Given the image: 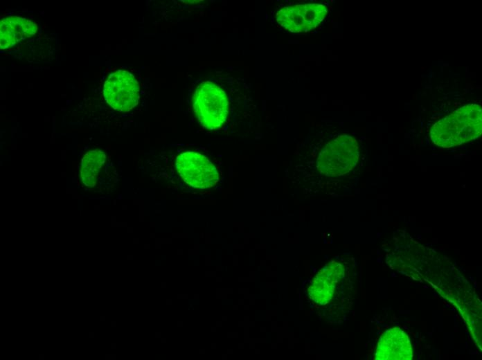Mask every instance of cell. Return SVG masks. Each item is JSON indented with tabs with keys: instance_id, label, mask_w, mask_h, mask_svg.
I'll list each match as a JSON object with an SVG mask.
<instances>
[{
	"instance_id": "1",
	"label": "cell",
	"mask_w": 482,
	"mask_h": 360,
	"mask_svg": "<svg viewBox=\"0 0 482 360\" xmlns=\"http://www.w3.org/2000/svg\"><path fill=\"white\" fill-rule=\"evenodd\" d=\"M481 132V107L468 104L435 123L430 129V138L436 145L449 148L474 140Z\"/></svg>"
},
{
	"instance_id": "2",
	"label": "cell",
	"mask_w": 482,
	"mask_h": 360,
	"mask_svg": "<svg viewBox=\"0 0 482 360\" xmlns=\"http://www.w3.org/2000/svg\"><path fill=\"white\" fill-rule=\"evenodd\" d=\"M359 156L357 140L350 135H340L321 150L317 159V168L326 176H341L356 165Z\"/></svg>"
},
{
	"instance_id": "3",
	"label": "cell",
	"mask_w": 482,
	"mask_h": 360,
	"mask_svg": "<svg viewBox=\"0 0 482 360\" xmlns=\"http://www.w3.org/2000/svg\"><path fill=\"white\" fill-rule=\"evenodd\" d=\"M193 109L204 128L217 129L224 123L229 114L226 94L214 83L205 82L195 92Z\"/></svg>"
},
{
	"instance_id": "4",
	"label": "cell",
	"mask_w": 482,
	"mask_h": 360,
	"mask_svg": "<svg viewBox=\"0 0 482 360\" xmlns=\"http://www.w3.org/2000/svg\"><path fill=\"white\" fill-rule=\"evenodd\" d=\"M327 15L328 8L323 3L294 4L280 8L276 14V20L287 30L301 33L316 28Z\"/></svg>"
},
{
	"instance_id": "5",
	"label": "cell",
	"mask_w": 482,
	"mask_h": 360,
	"mask_svg": "<svg viewBox=\"0 0 482 360\" xmlns=\"http://www.w3.org/2000/svg\"><path fill=\"white\" fill-rule=\"evenodd\" d=\"M175 168L182 179L195 188H208L219 181L215 165L198 152L188 151L180 154L176 158Z\"/></svg>"
},
{
	"instance_id": "6",
	"label": "cell",
	"mask_w": 482,
	"mask_h": 360,
	"mask_svg": "<svg viewBox=\"0 0 482 360\" xmlns=\"http://www.w3.org/2000/svg\"><path fill=\"white\" fill-rule=\"evenodd\" d=\"M106 102L114 109L128 111L139 102V84L132 73L118 70L106 79L103 87Z\"/></svg>"
},
{
	"instance_id": "7",
	"label": "cell",
	"mask_w": 482,
	"mask_h": 360,
	"mask_svg": "<svg viewBox=\"0 0 482 360\" xmlns=\"http://www.w3.org/2000/svg\"><path fill=\"white\" fill-rule=\"evenodd\" d=\"M38 28L30 19L8 16L0 21V48L7 50L35 37Z\"/></svg>"
},
{
	"instance_id": "8",
	"label": "cell",
	"mask_w": 482,
	"mask_h": 360,
	"mask_svg": "<svg viewBox=\"0 0 482 360\" xmlns=\"http://www.w3.org/2000/svg\"><path fill=\"white\" fill-rule=\"evenodd\" d=\"M377 354L379 359H410L412 357L408 337L398 328L389 330L383 334Z\"/></svg>"
},
{
	"instance_id": "9",
	"label": "cell",
	"mask_w": 482,
	"mask_h": 360,
	"mask_svg": "<svg viewBox=\"0 0 482 360\" xmlns=\"http://www.w3.org/2000/svg\"><path fill=\"white\" fill-rule=\"evenodd\" d=\"M105 159V154L100 150H91L83 156L80 174L86 186L93 187L96 185L98 173Z\"/></svg>"
}]
</instances>
